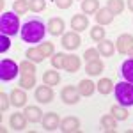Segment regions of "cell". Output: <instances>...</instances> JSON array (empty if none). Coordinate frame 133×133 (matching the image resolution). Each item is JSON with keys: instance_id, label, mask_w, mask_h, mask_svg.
Wrapping results in <instances>:
<instances>
[{"instance_id": "6da1fadb", "label": "cell", "mask_w": 133, "mask_h": 133, "mask_svg": "<svg viewBox=\"0 0 133 133\" xmlns=\"http://www.w3.org/2000/svg\"><path fill=\"white\" fill-rule=\"evenodd\" d=\"M44 34H46V27H44V23L41 20L27 21V23H23V27L20 30L21 39L25 43H32V44L34 43H41Z\"/></svg>"}, {"instance_id": "7a4b0ae2", "label": "cell", "mask_w": 133, "mask_h": 133, "mask_svg": "<svg viewBox=\"0 0 133 133\" xmlns=\"http://www.w3.org/2000/svg\"><path fill=\"white\" fill-rule=\"evenodd\" d=\"M20 30V18H18V14L12 11H4L2 14H0V32L2 34H5V36H14V34H18Z\"/></svg>"}, {"instance_id": "3957f363", "label": "cell", "mask_w": 133, "mask_h": 133, "mask_svg": "<svg viewBox=\"0 0 133 133\" xmlns=\"http://www.w3.org/2000/svg\"><path fill=\"white\" fill-rule=\"evenodd\" d=\"M115 99L123 107H133V83L131 82H119L114 85Z\"/></svg>"}, {"instance_id": "277c9868", "label": "cell", "mask_w": 133, "mask_h": 133, "mask_svg": "<svg viewBox=\"0 0 133 133\" xmlns=\"http://www.w3.org/2000/svg\"><path fill=\"white\" fill-rule=\"evenodd\" d=\"M18 71H20V66L11 59H2L0 61V80L2 82H9V80H14L18 76Z\"/></svg>"}, {"instance_id": "5b68a950", "label": "cell", "mask_w": 133, "mask_h": 133, "mask_svg": "<svg viewBox=\"0 0 133 133\" xmlns=\"http://www.w3.org/2000/svg\"><path fill=\"white\" fill-rule=\"evenodd\" d=\"M80 96L82 94L78 92V87H75V85H66L61 91V98L66 105H76L80 101Z\"/></svg>"}, {"instance_id": "8992f818", "label": "cell", "mask_w": 133, "mask_h": 133, "mask_svg": "<svg viewBox=\"0 0 133 133\" xmlns=\"http://www.w3.org/2000/svg\"><path fill=\"white\" fill-rule=\"evenodd\" d=\"M82 44V37H80V32H68V34H62V48H66V50H76L78 46Z\"/></svg>"}, {"instance_id": "52a82bcc", "label": "cell", "mask_w": 133, "mask_h": 133, "mask_svg": "<svg viewBox=\"0 0 133 133\" xmlns=\"http://www.w3.org/2000/svg\"><path fill=\"white\" fill-rule=\"evenodd\" d=\"M59 130H61L62 133H76V131H80V119H78V117H73V115L64 117V119L61 121Z\"/></svg>"}, {"instance_id": "ba28073f", "label": "cell", "mask_w": 133, "mask_h": 133, "mask_svg": "<svg viewBox=\"0 0 133 133\" xmlns=\"http://www.w3.org/2000/svg\"><path fill=\"white\" fill-rule=\"evenodd\" d=\"M53 98H55V92H53V89L50 85L43 83L39 87H36V99L39 103H51Z\"/></svg>"}, {"instance_id": "9c48e42d", "label": "cell", "mask_w": 133, "mask_h": 133, "mask_svg": "<svg viewBox=\"0 0 133 133\" xmlns=\"http://www.w3.org/2000/svg\"><path fill=\"white\" fill-rule=\"evenodd\" d=\"M43 128H44V131H55V130H59V126H61V119H59V115L57 112H48L43 115Z\"/></svg>"}, {"instance_id": "30bf717a", "label": "cell", "mask_w": 133, "mask_h": 133, "mask_svg": "<svg viewBox=\"0 0 133 133\" xmlns=\"http://www.w3.org/2000/svg\"><path fill=\"white\" fill-rule=\"evenodd\" d=\"M133 46V36L131 34H121L115 41V48L121 55H128L130 48Z\"/></svg>"}, {"instance_id": "8fae6325", "label": "cell", "mask_w": 133, "mask_h": 133, "mask_svg": "<svg viewBox=\"0 0 133 133\" xmlns=\"http://www.w3.org/2000/svg\"><path fill=\"white\" fill-rule=\"evenodd\" d=\"M27 123H29V119L25 117V114H20V112L12 114L11 119H9V126L14 131H23L27 128Z\"/></svg>"}, {"instance_id": "7c38bea8", "label": "cell", "mask_w": 133, "mask_h": 133, "mask_svg": "<svg viewBox=\"0 0 133 133\" xmlns=\"http://www.w3.org/2000/svg\"><path fill=\"white\" fill-rule=\"evenodd\" d=\"M94 16H96L98 25H101V27H103V25H110V23L114 21V18H115V14H114L108 7H99L98 12H96Z\"/></svg>"}, {"instance_id": "4fadbf2b", "label": "cell", "mask_w": 133, "mask_h": 133, "mask_svg": "<svg viewBox=\"0 0 133 133\" xmlns=\"http://www.w3.org/2000/svg\"><path fill=\"white\" fill-rule=\"evenodd\" d=\"M11 105L20 108V107H25L27 105V92L25 89H12L11 91Z\"/></svg>"}, {"instance_id": "5bb4252c", "label": "cell", "mask_w": 133, "mask_h": 133, "mask_svg": "<svg viewBox=\"0 0 133 133\" xmlns=\"http://www.w3.org/2000/svg\"><path fill=\"white\" fill-rule=\"evenodd\" d=\"M71 29L75 32H83L89 29V20L85 14H75L71 18Z\"/></svg>"}, {"instance_id": "9a60e30c", "label": "cell", "mask_w": 133, "mask_h": 133, "mask_svg": "<svg viewBox=\"0 0 133 133\" xmlns=\"http://www.w3.org/2000/svg\"><path fill=\"white\" fill-rule=\"evenodd\" d=\"M23 114H25V117L29 119V123H32V124H36V123H39V121H43V115H44L39 107H25Z\"/></svg>"}, {"instance_id": "2e32d148", "label": "cell", "mask_w": 133, "mask_h": 133, "mask_svg": "<svg viewBox=\"0 0 133 133\" xmlns=\"http://www.w3.org/2000/svg\"><path fill=\"white\" fill-rule=\"evenodd\" d=\"M66 29V23L62 18H50L48 21V32L51 36H62V32Z\"/></svg>"}, {"instance_id": "e0dca14e", "label": "cell", "mask_w": 133, "mask_h": 133, "mask_svg": "<svg viewBox=\"0 0 133 133\" xmlns=\"http://www.w3.org/2000/svg\"><path fill=\"white\" fill-rule=\"evenodd\" d=\"M80 66H82V62H80V57H76V55H66V61H64V69L68 73H76L80 69Z\"/></svg>"}, {"instance_id": "ac0fdd59", "label": "cell", "mask_w": 133, "mask_h": 133, "mask_svg": "<svg viewBox=\"0 0 133 133\" xmlns=\"http://www.w3.org/2000/svg\"><path fill=\"white\" fill-rule=\"evenodd\" d=\"M78 87V92L82 94V96H85V98H89V96H92L94 94V91H96V83L92 82V80H80V83L76 85Z\"/></svg>"}, {"instance_id": "d6986e66", "label": "cell", "mask_w": 133, "mask_h": 133, "mask_svg": "<svg viewBox=\"0 0 133 133\" xmlns=\"http://www.w3.org/2000/svg\"><path fill=\"white\" fill-rule=\"evenodd\" d=\"M43 83H46V85H50V87L59 85V83H61V75L55 71V68L43 73Z\"/></svg>"}, {"instance_id": "ffe728a7", "label": "cell", "mask_w": 133, "mask_h": 133, "mask_svg": "<svg viewBox=\"0 0 133 133\" xmlns=\"http://www.w3.org/2000/svg\"><path fill=\"white\" fill-rule=\"evenodd\" d=\"M98 51L103 57H112L114 51H115V44L112 41H108V39H103V41L98 43Z\"/></svg>"}, {"instance_id": "44dd1931", "label": "cell", "mask_w": 133, "mask_h": 133, "mask_svg": "<svg viewBox=\"0 0 133 133\" xmlns=\"http://www.w3.org/2000/svg\"><path fill=\"white\" fill-rule=\"evenodd\" d=\"M85 71L89 76H98V75H101L103 71V62L98 59V61H91L87 62V66H85Z\"/></svg>"}, {"instance_id": "7402d4cb", "label": "cell", "mask_w": 133, "mask_h": 133, "mask_svg": "<svg viewBox=\"0 0 133 133\" xmlns=\"http://www.w3.org/2000/svg\"><path fill=\"white\" fill-rule=\"evenodd\" d=\"M99 123H101L103 131H115V128H117V119L114 117L112 114L110 115H103Z\"/></svg>"}, {"instance_id": "603a6c76", "label": "cell", "mask_w": 133, "mask_h": 133, "mask_svg": "<svg viewBox=\"0 0 133 133\" xmlns=\"http://www.w3.org/2000/svg\"><path fill=\"white\" fill-rule=\"evenodd\" d=\"M98 9H99V0H82L83 14H96Z\"/></svg>"}, {"instance_id": "cb8c5ba5", "label": "cell", "mask_w": 133, "mask_h": 133, "mask_svg": "<svg viewBox=\"0 0 133 133\" xmlns=\"http://www.w3.org/2000/svg\"><path fill=\"white\" fill-rule=\"evenodd\" d=\"M121 75L124 76L126 82L133 83V59H128V61L123 62V66H121Z\"/></svg>"}, {"instance_id": "d4e9b609", "label": "cell", "mask_w": 133, "mask_h": 133, "mask_svg": "<svg viewBox=\"0 0 133 133\" xmlns=\"http://www.w3.org/2000/svg\"><path fill=\"white\" fill-rule=\"evenodd\" d=\"M96 89H98V92L99 94H103V96H107V94H110L114 89V82L110 80V78H101L99 82L96 83Z\"/></svg>"}, {"instance_id": "484cf974", "label": "cell", "mask_w": 133, "mask_h": 133, "mask_svg": "<svg viewBox=\"0 0 133 133\" xmlns=\"http://www.w3.org/2000/svg\"><path fill=\"white\" fill-rule=\"evenodd\" d=\"M25 57H27L29 61L36 62V64H39V62L44 61V55L41 53V50H39L37 46H32V48H29V50L25 51Z\"/></svg>"}, {"instance_id": "4316f807", "label": "cell", "mask_w": 133, "mask_h": 133, "mask_svg": "<svg viewBox=\"0 0 133 133\" xmlns=\"http://www.w3.org/2000/svg\"><path fill=\"white\" fill-rule=\"evenodd\" d=\"M30 0H14V4H12V11L16 12V14H20L23 16L27 11H30Z\"/></svg>"}, {"instance_id": "83f0119b", "label": "cell", "mask_w": 133, "mask_h": 133, "mask_svg": "<svg viewBox=\"0 0 133 133\" xmlns=\"http://www.w3.org/2000/svg\"><path fill=\"white\" fill-rule=\"evenodd\" d=\"M107 7L117 16V14H121V12L124 11L126 4H124V0H107Z\"/></svg>"}, {"instance_id": "f1b7e54d", "label": "cell", "mask_w": 133, "mask_h": 133, "mask_svg": "<svg viewBox=\"0 0 133 133\" xmlns=\"http://www.w3.org/2000/svg\"><path fill=\"white\" fill-rule=\"evenodd\" d=\"M110 114H112L117 121H126L128 119V110L124 108L123 105H114L112 108H110Z\"/></svg>"}, {"instance_id": "f546056e", "label": "cell", "mask_w": 133, "mask_h": 133, "mask_svg": "<svg viewBox=\"0 0 133 133\" xmlns=\"http://www.w3.org/2000/svg\"><path fill=\"white\" fill-rule=\"evenodd\" d=\"M34 85H36V75H21L20 76L21 89H34Z\"/></svg>"}, {"instance_id": "4dcf8cb0", "label": "cell", "mask_w": 133, "mask_h": 133, "mask_svg": "<svg viewBox=\"0 0 133 133\" xmlns=\"http://www.w3.org/2000/svg\"><path fill=\"white\" fill-rule=\"evenodd\" d=\"M20 73L21 75H36V62L29 61V59L20 62Z\"/></svg>"}, {"instance_id": "1f68e13d", "label": "cell", "mask_w": 133, "mask_h": 133, "mask_svg": "<svg viewBox=\"0 0 133 133\" xmlns=\"http://www.w3.org/2000/svg\"><path fill=\"white\" fill-rule=\"evenodd\" d=\"M91 39L96 43H99L105 39V29H103L101 25H94L91 27Z\"/></svg>"}, {"instance_id": "d6a6232c", "label": "cell", "mask_w": 133, "mask_h": 133, "mask_svg": "<svg viewBox=\"0 0 133 133\" xmlns=\"http://www.w3.org/2000/svg\"><path fill=\"white\" fill-rule=\"evenodd\" d=\"M64 61H66V53H62V51H57V53L51 55V66L55 69H62L64 68Z\"/></svg>"}, {"instance_id": "836d02e7", "label": "cell", "mask_w": 133, "mask_h": 133, "mask_svg": "<svg viewBox=\"0 0 133 133\" xmlns=\"http://www.w3.org/2000/svg\"><path fill=\"white\" fill-rule=\"evenodd\" d=\"M39 50H41V53L44 55V59L46 57H51L53 53H55V46H53V43H39V46H37Z\"/></svg>"}, {"instance_id": "e575fe53", "label": "cell", "mask_w": 133, "mask_h": 133, "mask_svg": "<svg viewBox=\"0 0 133 133\" xmlns=\"http://www.w3.org/2000/svg\"><path fill=\"white\" fill-rule=\"evenodd\" d=\"M30 11L32 12H43L46 9V0H30Z\"/></svg>"}, {"instance_id": "d590c367", "label": "cell", "mask_w": 133, "mask_h": 133, "mask_svg": "<svg viewBox=\"0 0 133 133\" xmlns=\"http://www.w3.org/2000/svg\"><path fill=\"white\" fill-rule=\"evenodd\" d=\"M98 57H99V51H98V48H87V50L83 51V59H85L87 62L98 61Z\"/></svg>"}, {"instance_id": "8d00e7d4", "label": "cell", "mask_w": 133, "mask_h": 133, "mask_svg": "<svg viewBox=\"0 0 133 133\" xmlns=\"http://www.w3.org/2000/svg\"><path fill=\"white\" fill-rule=\"evenodd\" d=\"M9 48H11V39H9V36L0 34V53H5Z\"/></svg>"}, {"instance_id": "74e56055", "label": "cell", "mask_w": 133, "mask_h": 133, "mask_svg": "<svg viewBox=\"0 0 133 133\" xmlns=\"http://www.w3.org/2000/svg\"><path fill=\"white\" fill-rule=\"evenodd\" d=\"M0 112L4 114L7 108H9V105H11V96H7L5 92H0Z\"/></svg>"}, {"instance_id": "f35d334b", "label": "cell", "mask_w": 133, "mask_h": 133, "mask_svg": "<svg viewBox=\"0 0 133 133\" xmlns=\"http://www.w3.org/2000/svg\"><path fill=\"white\" fill-rule=\"evenodd\" d=\"M53 2L59 9H69L73 5V0H53Z\"/></svg>"}, {"instance_id": "ab89813d", "label": "cell", "mask_w": 133, "mask_h": 133, "mask_svg": "<svg viewBox=\"0 0 133 133\" xmlns=\"http://www.w3.org/2000/svg\"><path fill=\"white\" fill-rule=\"evenodd\" d=\"M126 7L133 12V0H126Z\"/></svg>"}, {"instance_id": "60d3db41", "label": "cell", "mask_w": 133, "mask_h": 133, "mask_svg": "<svg viewBox=\"0 0 133 133\" xmlns=\"http://www.w3.org/2000/svg\"><path fill=\"white\" fill-rule=\"evenodd\" d=\"M128 55H130V57H131V59H133V46H131V48H130V51H128Z\"/></svg>"}]
</instances>
